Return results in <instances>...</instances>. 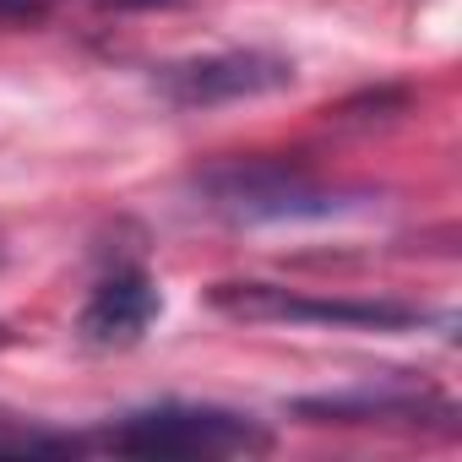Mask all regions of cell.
Masks as SVG:
<instances>
[{
  "label": "cell",
  "instance_id": "2",
  "mask_svg": "<svg viewBox=\"0 0 462 462\" xmlns=\"http://www.w3.org/2000/svg\"><path fill=\"white\" fill-rule=\"evenodd\" d=\"M104 446L120 457H245V451H267L273 435L251 413L169 402V408L125 413L120 424L104 430Z\"/></svg>",
  "mask_w": 462,
  "mask_h": 462
},
{
  "label": "cell",
  "instance_id": "1",
  "mask_svg": "<svg viewBox=\"0 0 462 462\" xmlns=\"http://www.w3.org/2000/svg\"><path fill=\"white\" fill-rule=\"evenodd\" d=\"M190 185H196L201 207L228 217V223H310V217H337L370 196V190L321 180L300 163H283V158L212 163Z\"/></svg>",
  "mask_w": 462,
  "mask_h": 462
},
{
  "label": "cell",
  "instance_id": "9",
  "mask_svg": "<svg viewBox=\"0 0 462 462\" xmlns=\"http://www.w3.org/2000/svg\"><path fill=\"white\" fill-rule=\"evenodd\" d=\"M0 262H6V245H0Z\"/></svg>",
  "mask_w": 462,
  "mask_h": 462
},
{
  "label": "cell",
  "instance_id": "5",
  "mask_svg": "<svg viewBox=\"0 0 462 462\" xmlns=\"http://www.w3.org/2000/svg\"><path fill=\"white\" fill-rule=\"evenodd\" d=\"M300 419L310 424H370V430H457V408L435 392H354V397H300Z\"/></svg>",
  "mask_w": 462,
  "mask_h": 462
},
{
  "label": "cell",
  "instance_id": "4",
  "mask_svg": "<svg viewBox=\"0 0 462 462\" xmlns=\"http://www.w3.org/2000/svg\"><path fill=\"white\" fill-rule=\"evenodd\" d=\"M294 88V60L267 50H223L201 60H174L158 71V93L174 109H217V104H245Z\"/></svg>",
  "mask_w": 462,
  "mask_h": 462
},
{
  "label": "cell",
  "instance_id": "3",
  "mask_svg": "<svg viewBox=\"0 0 462 462\" xmlns=\"http://www.w3.org/2000/svg\"><path fill=\"white\" fill-rule=\"evenodd\" d=\"M207 300L228 321H310V327H348V332L424 327V310L397 305V300H316L283 283H212Z\"/></svg>",
  "mask_w": 462,
  "mask_h": 462
},
{
  "label": "cell",
  "instance_id": "6",
  "mask_svg": "<svg viewBox=\"0 0 462 462\" xmlns=\"http://www.w3.org/2000/svg\"><path fill=\"white\" fill-rule=\"evenodd\" d=\"M158 316H163L158 283L131 267V273L104 278V283L88 294V305H82V316H77V332H82L93 348H131V343H142V332H147Z\"/></svg>",
  "mask_w": 462,
  "mask_h": 462
},
{
  "label": "cell",
  "instance_id": "8",
  "mask_svg": "<svg viewBox=\"0 0 462 462\" xmlns=\"http://www.w3.org/2000/svg\"><path fill=\"white\" fill-rule=\"evenodd\" d=\"M98 6H174V0H98Z\"/></svg>",
  "mask_w": 462,
  "mask_h": 462
},
{
  "label": "cell",
  "instance_id": "7",
  "mask_svg": "<svg viewBox=\"0 0 462 462\" xmlns=\"http://www.w3.org/2000/svg\"><path fill=\"white\" fill-rule=\"evenodd\" d=\"M50 17V0H0V28H33Z\"/></svg>",
  "mask_w": 462,
  "mask_h": 462
}]
</instances>
